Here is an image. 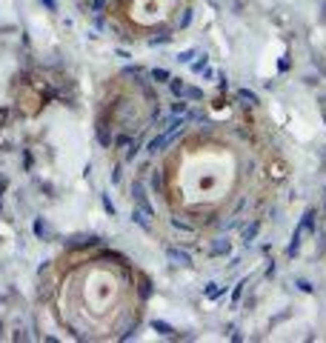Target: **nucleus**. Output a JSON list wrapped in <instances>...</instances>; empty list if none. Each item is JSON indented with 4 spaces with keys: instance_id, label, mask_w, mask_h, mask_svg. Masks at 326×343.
I'll return each mask as SVG.
<instances>
[{
    "instance_id": "nucleus-12",
    "label": "nucleus",
    "mask_w": 326,
    "mask_h": 343,
    "mask_svg": "<svg viewBox=\"0 0 326 343\" xmlns=\"http://www.w3.org/2000/svg\"><path fill=\"white\" fill-rule=\"evenodd\" d=\"M172 40V32H163V35H158V37H149V46H163V43H169Z\"/></svg>"
},
{
    "instance_id": "nucleus-15",
    "label": "nucleus",
    "mask_w": 326,
    "mask_h": 343,
    "mask_svg": "<svg viewBox=\"0 0 326 343\" xmlns=\"http://www.w3.org/2000/svg\"><path fill=\"white\" fill-rule=\"evenodd\" d=\"M32 232H35L37 238H43V220H40V218H37L35 223H32Z\"/></svg>"
},
{
    "instance_id": "nucleus-7",
    "label": "nucleus",
    "mask_w": 326,
    "mask_h": 343,
    "mask_svg": "<svg viewBox=\"0 0 326 343\" xmlns=\"http://www.w3.org/2000/svg\"><path fill=\"white\" fill-rule=\"evenodd\" d=\"M229 252H232V240L221 238V240L212 243V255H229Z\"/></svg>"
},
{
    "instance_id": "nucleus-2",
    "label": "nucleus",
    "mask_w": 326,
    "mask_h": 343,
    "mask_svg": "<svg viewBox=\"0 0 326 343\" xmlns=\"http://www.w3.org/2000/svg\"><path fill=\"white\" fill-rule=\"evenodd\" d=\"M166 257L175 260L177 266H192V255L183 252V249H177V246H166Z\"/></svg>"
},
{
    "instance_id": "nucleus-4",
    "label": "nucleus",
    "mask_w": 326,
    "mask_h": 343,
    "mask_svg": "<svg viewBox=\"0 0 326 343\" xmlns=\"http://www.w3.org/2000/svg\"><path fill=\"white\" fill-rule=\"evenodd\" d=\"M257 229H260V220H252L249 226L240 229V240H243V243H252V240H255V235H257Z\"/></svg>"
},
{
    "instance_id": "nucleus-17",
    "label": "nucleus",
    "mask_w": 326,
    "mask_h": 343,
    "mask_svg": "<svg viewBox=\"0 0 326 343\" xmlns=\"http://www.w3.org/2000/svg\"><path fill=\"white\" fill-rule=\"evenodd\" d=\"M192 57H194V52L189 49V52H183L180 57H177V60H180V63H192Z\"/></svg>"
},
{
    "instance_id": "nucleus-1",
    "label": "nucleus",
    "mask_w": 326,
    "mask_h": 343,
    "mask_svg": "<svg viewBox=\"0 0 326 343\" xmlns=\"http://www.w3.org/2000/svg\"><path fill=\"white\" fill-rule=\"evenodd\" d=\"M115 143H117V152H120V158H123L126 163L135 160V155H138V141H135L132 134H117Z\"/></svg>"
},
{
    "instance_id": "nucleus-18",
    "label": "nucleus",
    "mask_w": 326,
    "mask_h": 343,
    "mask_svg": "<svg viewBox=\"0 0 326 343\" xmlns=\"http://www.w3.org/2000/svg\"><path fill=\"white\" fill-rule=\"evenodd\" d=\"M298 289H300V292H312V283H306V281H298Z\"/></svg>"
},
{
    "instance_id": "nucleus-16",
    "label": "nucleus",
    "mask_w": 326,
    "mask_h": 343,
    "mask_svg": "<svg viewBox=\"0 0 326 343\" xmlns=\"http://www.w3.org/2000/svg\"><path fill=\"white\" fill-rule=\"evenodd\" d=\"M103 206H106V212H109V215L115 218V203L109 200V194H103Z\"/></svg>"
},
{
    "instance_id": "nucleus-14",
    "label": "nucleus",
    "mask_w": 326,
    "mask_h": 343,
    "mask_svg": "<svg viewBox=\"0 0 326 343\" xmlns=\"http://www.w3.org/2000/svg\"><path fill=\"white\" fill-rule=\"evenodd\" d=\"M206 60H209V57H206V54H201V57L192 63V72H203V69H206Z\"/></svg>"
},
{
    "instance_id": "nucleus-9",
    "label": "nucleus",
    "mask_w": 326,
    "mask_h": 343,
    "mask_svg": "<svg viewBox=\"0 0 326 343\" xmlns=\"http://www.w3.org/2000/svg\"><path fill=\"white\" fill-rule=\"evenodd\" d=\"M149 78L155 80V83H169V78H172V75H169L166 69H149Z\"/></svg>"
},
{
    "instance_id": "nucleus-8",
    "label": "nucleus",
    "mask_w": 326,
    "mask_h": 343,
    "mask_svg": "<svg viewBox=\"0 0 326 343\" xmlns=\"http://www.w3.org/2000/svg\"><path fill=\"white\" fill-rule=\"evenodd\" d=\"M180 97H186V100H198V103H201L203 100V92L198 86H183V95Z\"/></svg>"
},
{
    "instance_id": "nucleus-3",
    "label": "nucleus",
    "mask_w": 326,
    "mask_h": 343,
    "mask_svg": "<svg viewBox=\"0 0 326 343\" xmlns=\"http://www.w3.org/2000/svg\"><path fill=\"white\" fill-rule=\"evenodd\" d=\"M226 295V286H221V283H206V289H203V298L206 300H218Z\"/></svg>"
},
{
    "instance_id": "nucleus-11",
    "label": "nucleus",
    "mask_w": 326,
    "mask_h": 343,
    "mask_svg": "<svg viewBox=\"0 0 326 343\" xmlns=\"http://www.w3.org/2000/svg\"><path fill=\"white\" fill-rule=\"evenodd\" d=\"M152 329H158V332L166 334V337H169V334H175V329H172L169 323H163V320H152Z\"/></svg>"
},
{
    "instance_id": "nucleus-5",
    "label": "nucleus",
    "mask_w": 326,
    "mask_h": 343,
    "mask_svg": "<svg viewBox=\"0 0 326 343\" xmlns=\"http://www.w3.org/2000/svg\"><path fill=\"white\" fill-rule=\"evenodd\" d=\"M132 220L141 229H146V232H149V226H152V215H149V212H143L141 206H138V209H135V215H132Z\"/></svg>"
},
{
    "instance_id": "nucleus-13",
    "label": "nucleus",
    "mask_w": 326,
    "mask_h": 343,
    "mask_svg": "<svg viewBox=\"0 0 326 343\" xmlns=\"http://www.w3.org/2000/svg\"><path fill=\"white\" fill-rule=\"evenodd\" d=\"M169 89H172V95H175V97L183 95V83H180L177 78H169Z\"/></svg>"
},
{
    "instance_id": "nucleus-10",
    "label": "nucleus",
    "mask_w": 326,
    "mask_h": 343,
    "mask_svg": "<svg viewBox=\"0 0 326 343\" xmlns=\"http://www.w3.org/2000/svg\"><path fill=\"white\" fill-rule=\"evenodd\" d=\"M186 109H189V100H186V97H177L175 103H172V114H183Z\"/></svg>"
},
{
    "instance_id": "nucleus-6",
    "label": "nucleus",
    "mask_w": 326,
    "mask_h": 343,
    "mask_svg": "<svg viewBox=\"0 0 326 343\" xmlns=\"http://www.w3.org/2000/svg\"><path fill=\"white\" fill-rule=\"evenodd\" d=\"M235 95H238V100H243L246 106H257V103H260V97H257L255 92H249V89H238Z\"/></svg>"
}]
</instances>
